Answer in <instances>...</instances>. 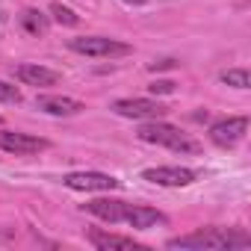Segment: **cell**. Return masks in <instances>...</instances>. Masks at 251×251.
I'll use <instances>...</instances> for the list:
<instances>
[{
    "mask_svg": "<svg viewBox=\"0 0 251 251\" xmlns=\"http://www.w3.org/2000/svg\"><path fill=\"white\" fill-rule=\"evenodd\" d=\"M251 236L239 227H201L186 236L169 239V248H248Z\"/></svg>",
    "mask_w": 251,
    "mask_h": 251,
    "instance_id": "1",
    "label": "cell"
},
{
    "mask_svg": "<svg viewBox=\"0 0 251 251\" xmlns=\"http://www.w3.org/2000/svg\"><path fill=\"white\" fill-rule=\"evenodd\" d=\"M139 139L151 142V145H166L172 151H186V154H198L201 151V145L195 139H189L186 133H180L175 124H166V121H157V118H151L148 124L139 127Z\"/></svg>",
    "mask_w": 251,
    "mask_h": 251,
    "instance_id": "2",
    "label": "cell"
},
{
    "mask_svg": "<svg viewBox=\"0 0 251 251\" xmlns=\"http://www.w3.org/2000/svg\"><path fill=\"white\" fill-rule=\"evenodd\" d=\"M71 50L83 56H127L133 48L106 36H80V39H71Z\"/></svg>",
    "mask_w": 251,
    "mask_h": 251,
    "instance_id": "3",
    "label": "cell"
},
{
    "mask_svg": "<svg viewBox=\"0 0 251 251\" xmlns=\"http://www.w3.org/2000/svg\"><path fill=\"white\" fill-rule=\"evenodd\" d=\"M62 183L68 189H77V192H106V189L118 186V180L112 175H103V172H71L62 177Z\"/></svg>",
    "mask_w": 251,
    "mask_h": 251,
    "instance_id": "4",
    "label": "cell"
},
{
    "mask_svg": "<svg viewBox=\"0 0 251 251\" xmlns=\"http://www.w3.org/2000/svg\"><path fill=\"white\" fill-rule=\"evenodd\" d=\"M248 130V118L245 115H233V118H222L210 127V139L219 145V148H233Z\"/></svg>",
    "mask_w": 251,
    "mask_h": 251,
    "instance_id": "5",
    "label": "cell"
},
{
    "mask_svg": "<svg viewBox=\"0 0 251 251\" xmlns=\"http://www.w3.org/2000/svg\"><path fill=\"white\" fill-rule=\"evenodd\" d=\"M112 112H118L124 118H160V115H166V106L151 98H124V100L112 103Z\"/></svg>",
    "mask_w": 251,
    "mask_h": 251,
    "instance_id": "6",
    "label": "cell"
},
{
    "mask_svg": "<svg viewBox=\"0 0 251 251\" xmlns=\"http://www.w3.org/2000/svg\"><path fill=\"white\" fill-rule=\"evenodd\" d=\"M145 180L157 183V186H189L195 183V172L183 169V166H157V169H145L142 172Z\"/></svg>",
    "mask_w": 251,
    "mask_h": 251,
    "instance_id": "7",
    "label": "cell"
},
{
    "mask_svg": "<svg viewBox=\"0 0 251 251\" xmlns=\"http://www.w3.org/2000/svg\"><path fill=\"white\" fill-rule=\"evenodd\" d=\"M0 148L9 154H39L48 148V139L30 136V133H12V130H0Z\"/></svg>",
    "mask_w": 251,
    "mask_h": 251,
    "instance_id": "8",
    "label": "cell"
},
{
    "mask_svg": "<svg viewBox=\"0 0 251 251\" xmlns=\"http://www.w3.org/2000/svg\"><path fill=\"white\" fill-rule=\"evenodd\" d=\"M36 106L48 115H77L83 112L86 106L74 98H65V95H39L36 98Z\"/></svg>",
    "mask_w": 251,
    "mask_h": 251,
    "instance_id": "9",
    "label": "cell"
},
{
    "mask_svg": "<svg viewBox=\"0 0 251 251\" xmlns=\"http://www.w3.org/2000/svg\"><path fill=\"white\" fill-rule=\"evenodd\" d=\"M86 213L103 219V222H124V210H127V204L118 201V198H95L89 204H83Z\"/></svg>",
    "mask_w": 251,
    "mask_h": 251,
    "instance_id": "10",
    "label": "cell"
},
{
    "mask_svg": "<svg viewBox=\"0 0 251 251\" xmlns=\"http://www.w3.org/2000/svg\"><path fill=\"white\" fill-rule=\"evenodd\" d=\"M89 242L100 251H112V248H121V251H136V248H145L139 245L133 236H121V233H103V230H89Z\"/></svg>",
    "mask_w": 251,
    "mask_h": 251,
    "instance_id": "11",
    "label": "cell"
},
{
    "mask_svg": "<svg viewBox=\"0 0 251 251\" xmlns=\"http://www.w3.org/2000/svg\"><path fill=\"white\" fill-rule=\"evenodd\" d=\"M15 77L21 80V83H27V86H56L59 83V74L56 71H50V68H45V65H18L15 68Z\"/></svg>",
    "mask_w": 251,
    "mask_h": 251,
    "instance_id": "12",
    "label": "cell"
},
{
    "mask_svg": "<svg viewBox=\"0 0 251 251\" xmlns=\"http://www.w3.org/2000/svg\"><path fill=\"white\" fill-rule=\"evenodd\" d=\"M124 222H127L130 227H136V230H148V227L166 222V216L160 210H154V207H133V204H127V210H124Z\"/></svg>",
    "mask_w": 251,
    "mask_h": 251,
    "instance_id": "13",
    "label": "cell"
},
{
    "mask_svg": "<svg viewBox=\"0 0 251 251\" xmlns=\"http://www.w3.org/2000/svg\"><path fill=\"white\" fill-rule=\"evenodd\" d=\"M21 27L30 36H45L48 33V18L42 12H36V9H24L21 12Z\"/></svg>",
    "mask_w": 251,
    "mask_h": 251,
    "instance_id": "14",
    "label": "cell"
},
{
    "mask_svg": "<svg viewBox=\"0 0 251 251\" xmlns=\"http://www.w3.org/2000/svg\"><path fill=\"white\" fill-rule=\"evenodd\" d=\"M222 83H227V86H233V89H248L251 77H248L245 68H230V71H222Z\"/></svg>",
    "mask_w": 251,
    "mask_h": 251,
    "instance_id": "15",
    "label": "cell"
},
{
    "mask_svg": "<svg viewBox=\"0 0 251 251\" xmlns=\"http://www.w3.org/2000/svg\"><path fill=\"white\" fill-rule=\"evenodd\" d=\"M50 15H53L56 24H65V27H74V24L80 21V18H77L68 6H62V3H53V6H50Z\"/></svg>",
    "mask_w": 251,
    "mask_h": 251,
    "instance_id": "16",
    "label": "cell"
},
{
    "mask_svg": "<svg viewBox=\"0 0 251 251\" xmlns=\"http://www.w3.org/2000/svg\"><path fill=\"white\" fill-rule=\"evenodd\" d=\"M0 103H21V89L0 80Z\"/></svg>",
    "mask_w": 251,
    "mask_h": 251,
    "instance_id": "17",
    "label": "cell"
},
{
    "mask_svg": "<svg viewBox=\"0 0 251 251\" xmlns=\"http://www.w3.org/2000/svg\"><path fill=\"white\" fill-rule=\"evenodd\" d=\"M148 89H151V95H172L175 92V83L172 80H154Z\"/></svg>",
    "mask_w": 251,
    "mask_h": 251,
    "instance_id": "18",
    "label": "cell"
},
{
    "mask_svg": "<svg viewBox=\"0 0 251 251\" xmlns=\"http://www.w3.org/2000/svg\"><path fill=\"white\" fill-rule=\"evenodd\" d=\"M175 65H177L175 59H157V62L148 65V71H169V68H175Z\"/></svg>",
    "mask_w": 251,
    "mask_h": 251,
    "instance_id": "19",
    "label": "cell"
},
{
    "mask_svg": "<svg viewBox=\"0 0 251 251\" xmlns=\"http://www.w3.org/2000/svg\"><path fill=\"white\" fill-rule=\"evenodd\" d=\"M124 3H130V6H139V3H145V0H124Z\"/></svg>",
    "mask_w": 251,
    "mask_h": 251,
    "instance_id": "20",
    "label": "cell"
}]
</instances>
